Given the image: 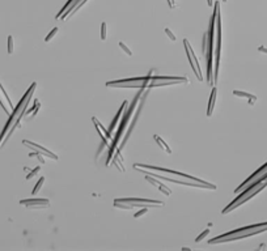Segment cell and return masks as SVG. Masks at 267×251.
I'll list each match as a JSON object with an SVG mask.
<instances>
[{"instance_id": "6da1fadb", "label": "cell", "mask_w": 267, "mask_h": 251, "mask_svg": "<svg viewBox=\"0 0 267 251\" xmlns=\"http://www.w3.org/2000/svg\"><path fill=\"white\" fill-rule=\"evenodd\" d=\"M220 11V3H215L213 5V15L211 17V24H209V30H208V52L206 55L207 59V81L213 85V77H212V58H213V38H215V24H216V17L217 12Z\"/></svg>"}, {"instance_id": "7a4b0ae2", "label": "cell", "mask_w": 267, "mask_h": 251, "mask_svg": "<svg viewBox=\"0 0 267 251\" xmlns=\"http://www.w3.org/2000/svg\"><path fill=\"white\" fill-rule=\"evenodd\" d=\"M267 187V179H265L263 182H259V183H255V184H253V186H250V187H248V188H245V190L240 193V195L236 197V199L232 201V203L229 204V205H227L224 209H223V214H225V213H228V212H230V211H233V209H236V208H238L240 205H242L244 203H246L248 200H250L253 196H255L257 193H259L262 190H265V188Z\"/></svg>"}, {"instance_id": "3957f363", "label": "cell", "mask_w": 267, "mask_h": 251, "mask_svg": "<svg viewBox=\"0 0 267 251\" xmlns=\"http://www.w3.org/2000/svg\"><path fill=\"white\" fill-rule=\"evenodd\" d=\"M143 90H144V89H142V90H140L139 93L136 94V97H135V99L132 101V105H131V106H130V109L127 110V113H126L125 118H123V119H122V122H121V126H119V128H118L117 134H115V136H114V140H113V144L110 145V149H109V157H107V161H106V165H107V166H109V164H110V161H111V157H113V151H114V149H115V147H117L118 141H119V139H121V136H122V132H123V131L126 130V127H127V123H128V120H130L131 115H132L135 106H136V105H138V101H139V98H140V96L143 94Z\"/></svg>"}, {"instance_id": "277c9868", "label": "cell", "mask_w": 267, "mask_h": 251, "mask_svg": "<svg viewBox=\"0 0 267 251\" xmlns=\"http://www.w3.org/2000/svg\"><path fill=\"white\" fill-rule=\"evenodd\" d=\"M36 86H37V82H33L32 84V86L29 88L28 90H26V93L24 94V97L21 98V101L19 102V105L13 109V113L11 114V117H9V119H8V122H7V124H5V127L3 128V131H2V134H0V147H2V143H3V140H4V138H5V135L8 134V131L11 130V127L13 126V123L16 122V119L19 118V115H20V113H21V110H23V107H24V105H25V102H26V99H28V97L32 94V93H34V89H36Z\"/></svg>"}, {"instance_id": "5b68a950", "label": "cell", "mask_w": 267, "mask_h": 251, "mask_svg": "<svg viewBox=\"0 0 267 251\" xmlns=\"http://www.w3.org/2000/svg\"><path fill=\"white\" fill-rule=\"evenodd\" d=\"M265 179H267V162L266 164L262 166V167H259L257 171H254L250 177H249L245 182L242 183V184H240V186L236 188L234 190V192L236 193H238V192H241V191H244L245 188H248V187H250V186H253V184H255V183H259V182H263Z\"/></svg>"}, {"instance_id": "8992f818", "label": "cell", "mask_w": 267, "mask_h": 251, "mask_svg": "<svg viewBox=\"0 0 267 251\" xmlns=\"http://www.w3.org/2000/svg\"><path fill=\"white\" fill-rule=\"evenodd\" d=\"M254 230H261L262 233H263V232H267V222L255 224V225L245 226V228H241V229H236V230H232V232H229V233H224V234H221V235L216 237V238H212L211 241H208V243H209V245H215L219 239L225 238V237L234 235V234H240V233H246V232H254Z\"/></svg>"}, {"instance_id": "52a82bcc", "label": "cell", "mask_w": 267, "mask_h": 251, "mask_svg": "<svg viewBox=\"0 0 267 251\" xmlns=\"http://www.w3.org/2000/svg\"><path fill=\"white\" fill-rule=\"evenodd\" d=\"M134 167H144L146 170H155V171H163V173H168V174H174V175H178L181 178H185V179H189V180H194V182H199V183H204V184H208V182H204L200 178H195L192 175H189V174H185V173H179V171H176V170H172V169H164V167H157V166H151V165H143V164H135Z\"/></svg>"}, {"instance_id": "ba28073f", "label": "cell", "mask_w": 267, "mask_h": 251, "mask_svg": "<svg viewBox=\"0 0 267 251\" xmlns=\"http://www.w3.org/2000/svg\"><path fill=\"white\" fill-rule=\"evenodd\" d=\"M83 2H84V0H68V2L65 3V5L62 8V11L56 15V20L60 19L63 21L67 19V17H71L73 13L77 12L83 7Z\"/></svg>"}, {"instance_id": "9c48e42d", "label": "cell", "mask_w": 267, "mask_h": 251, "mask_svg": "<svg viewBox=\"0 0 267 251\" xmlns=\"http://www.w3.org/2000/svg\"><path fill=\"white\" fill-rule=\"evenodd\" d=\"M216 24H217V46H216V51H215V72H213V84L217 81L219 64H220V51H221V17H220V11L217 12Z\"/></svg>"}, {"instance_id": "30bf717a", "label": "cell", "mask_w": 267, "mask_h": 251, "mask_svg": "<svg viewBox=\"0 0 267 251\" xmlns=\"http://www.w3.org/2000/svg\"><path fill=\"white\" fill-rule=\"evenodd\" d=\"M115 203H125L132 207H146V205H163L164 203L160 200L152 199H140V197H126V199H115Z\"/></svg>"}, {"instance_id": "8fae6325", "label": "cell", "mask_w": 267, "mask_h": 251, "mask_svg": "<svg viewBox=\"0 0 267 251\" xmlns=\"http://www.w3.org/2000/svg\"><path fill=\"white\" fill-rule=\"evenodd\" d=\"M148 82L149 81H121V80H115V81H107L106 86L107 88H140V89H144V88H147Z\"/></svg>"}, {"instance_id": "7c38bea8", "label": "cell", "mask_w": 267, "mask_h": 251, "mask_svg": "<svg viewBox=\"0 0 267 251\" xmlns=\"http://www.w3.org/2000/svg\"><path fill=\"white\" fill-rule=\"evenodd\" d=\"M20 204H23L28 208H43L50 204L47 199H24L20 200Z\"/></svg>"}, {"instance_id": "4fadbf2b", "label": "cell", "mask_w": 267, "mask_h": 251, "mask_svg": "<svg viewBox=\"0 0 267 251\" xmlns=\"http://www.w3.org/2000/svg\"><path fill=\"white\" fill-rule=\"evenodd\" d=\"M23 144L24 145H26V147H29V148H32V149H34V151H38V152H42L43 155H46V156H49L50 158H52V160H58V156L55 155V153H52V152H50V151H47L46 148H43L42 145H38V144H36V143H33V141H28V140H23Z\"/></svg>"}, {"instance_id": "5bb4252c", "label": "cell", "mask_w": 267, "mask_h": 251, "mask_svg": "<svg viewBox=\"0 0 267 251\" xmlns=\"http://www.w3.org/2000/svg\"><path fill=\"white\" fill-rule=\"evenodd\" d=\"M144 178H146V179H147V180H148V182H149V183H152V184H155V186H157V187H159V190H160L161 192H163V193H165L166 196H170V195H172V191H170L168 187H166V186H164V184H161V183L159 182V180L153 179V177H151V175L146 174V177H144Z\"/></svg>"}, {"instance_id": "9a60e30c", "label": "cell", "mask_w": 267, "mask_h": 251, "mask_svg": "<svg viewBox=\"0 0 267 251\" xmlns=\"http://www.w3.org/2000/svg\"><path fill=\"white\" fill-rule=\"evenodd\" d=\"M216 94H217V89H216V88H213V89H212V92H211V97H209V102H208V106H207V117H211V115H212L213 107H215Z\"/></svg>"}, {"instance_id": "2e32d148", "label": "cell", "mask_w": 267, "mask_h": 251, "mask_svg": "<svg viewBox=\"0 0 267 251\" xmlns=\"http://www.w3.org/2000/svg\"><path fill=\"white\" fill-rule=\"evenodd\" d=\"M176 84H182L181 81L169 80V81H152L148 82L147 88H156V86H168V85H176Z\"/></svg>"}, {"instance_id": "e0dca14e", "label": "cell", "mask_w": 267, "mask_h": 251, "mask_svg": "<svg viewBox=\"0 0 267 251\" xmlns=\"http://www.w3.org/2000/svg\"><path fill=\"white\" fill-rule=\"evenodd\" d=\"M126 106H127V101H123V103H122V106L119 107V110H118L115 118H114V119H113V122H111V126H110V130H109V132H111L113 130H115L117 123H118V120H119V118H121V115H122V113H123V110L126 109Z\"/></svg>"}, {"instance_id": "ac0fdd59", "label": "cell", "mask_w": 267, "mask_h": 251, "mask_svg": "<svg viewBox=\"0 0 267 251\" xmlns=\"http://www.w3.org/2000/svg\"><path fill=\"white\" fill-rule=\"evenodd\" d=\"M92 122H93V123H94V126H97V127H98V128H100V130H101V131L104 132V135H105V138H106L107 140H110V139H113V136L110 135V132H109L107 130H105V128H104V126H101V123H100V122L97 120V118H94V117H93V118H92Z\"/></svg>"}, {"instance_id": "d6986e66", "label": "cell", "mask_w": 267, "mask_h": 251, "mask_svg": "<svg viewBox=\"0 0 267 251\" xmlns=\"http://www.w3.org/2000/svg\"><path fill=\"white\" fill-rule=\"evenodd\" d=\"M153 139H155L156 141H157V144L160 145V148L163 149V151H166V153H172V149H170V148L168 147V144H166V143L164 141L163 139H160V138H159V136H157V135H155V136H153Z\"/></svg>"}, {"instance_id": "ffe728a7", "label": "cell", "mask_w": 267, "mask_h": 251, "mask_svg": "<svg viewBox=\"0 0 267 251\" xmlns=\"http://www.w3.org/2000/svg\"><path fill=\"white\" fill-rule=\"evenodd\" d=\"M233 94L236 97H242V98H248V99H257V97L254 94L246 93V92H242V90H233Z\"/></svg>"}, {"instance_id": "44dd1931", "label": "cell", "mask_w": 267, "mask_h": 251, "mask_svg": "<svg viewBox=\"0 0 267 251\" xmlns=\"http://www.w3.org/2000/svg\"><path fill=\"white\" fill-rule=\"evenodd\" d=\"M43 183H45V177H41V178H39V180L37 182L36 187H34V190L32 191V193H33V195H36V193H37V192H38L39 190H41V187L43 186Z\"/></svg>"}, {"instance_id": "7402d4cb", "label": "cell", "mask_w": 267, "mask_h": 251, "mask_svg": "<svg viewBox=\"0 0 267 251\" xmlns=\"http://www.w3.org/2000/svg\"><path fill=\"white\" fill-rule=\"evenodd\" d=\"M58 30H59L58 28H54V29H52L51 32H50V33H49V34H47V36H46V38H45V42H50L51 39H52V38H54V37L56 36V33H58Z\"/></svg>"}, {"instance_id": "603a6c76", "label": "cell", "mask_w": 267, "mask_h": 251, "mask_svg": "<svg viewBox=\"0 0 267 251\" xmlns=\"http://www.w3.org/2000/svg\"><path fill=\"white\" fill-rule=\"evenodd\" d=\"M39 105H41V103H39V101H38V99H34V105H33V106L30 107L29 110L26 109V111H25V115H29V113H33L34 110H36V109H37V107L39 106Z\"/></svg>"}, {"instance_id": "cb8c5ba5", "label": "cell", "mask_w": 267, "mask_h": 251, "mask_svg": "<svg viewBox=\"0 0 267 251\" xmlns=\"http://www.w3.org/2000/svg\"><path fill=\"white\" fill-rule=\"evenodd\" d=\"M107 38V32H106V23H102L101 25V39L105 41Z\"/></svg>"}, {"instance_id": "d4e9b609", "label": "cell", "mask_w": 267, "mask_h": 251, "mask_svg": "<svg viewBox=\"0 0 267 251\" xmlns=\"http://www.w3.org/2000/svg\"><path fill=\"white\" fill-rule=\"evenodd\" d=\"M0 90H2V92H3V94H4V97H5V98H7V101H8V105H9V107H12V109H13V105H12V101H11V98H9V96H8V94H7V92H5V89H4V88H3V85H2V84H0Z\"/></svg>"}, {"instance_id": "484cf974", "label": "cell", "mask_w": 267, "mask_h": 251, "mask_svg": "<svg viewBox=\"0 0 267 251\" xmlns=\"http://www.w3.org/2000/svg\"><path fill=\"white\" fill-rule=\"evenodd\" d=\"M13 52V37L8 36V54Z\"/></svg>"}, {"instance_id": "4316f807", "label": "cell", "mask_w": 267, "mask_h": 251, "mask_svg": "<svg viewBox=\"0 0 267 251\" xmlns=\"http://www.w3.org/2000/svg\"><path fill=\"white\" fill-rule=\"evenodd\" d=\"M39 170H41V166H37L36 169H34V170H32V171H30V173H29L28 175H26V179H28V180H29V179H32V178L34 177V175H36V174L38 173Z\"/></svg>"}, {"instance_id": "83f0119b", "label": "cell", "mask_w": 267, "mask_h": 251, "mask_svg": "<svg viewBox=\"0 0 267 251\" xmlns=\"http://www.w3.org/2000/svg\"><path fill=\"white\" fill-rule=\"evenodd\" d=\"M208 233H209V230H208V229H206V230H204L203 233H200V234H199L198 237H196V239H195V242H200V241H202V239H204V238H206V237H207V234H208Z\"/></svg>"}, {"instance_id": "f1b7e54d", "label": "cell", "mask_w": 267, "mask_h": 251, "mask_svg": "<svg viewBox=\"0 0 267 251\" xmlns=\"http://www.w3.org/2000/svg\"><path fill=\"white\" fill-rule=\"evenodd\" d=\"M119 47H121L122 50H123V51H125V52H126V54H127L128 56H131V55H132V52H131V50H130V48H128L127 46L125 45L123 42H119Z\"/></svg>"}, {"instance_id": "f546056e", "label": "cell", "mask_w": 267, "mask_h": 251, "mask_svg": "<svg viewBox=\"0 0 267 251\" xmlns=\"http://www.w3.org/2000/svg\"><path fill=\"white\" fill-rule=\"evenodd\" d=\"M148 212V207L146 205V207H143V209L142 211H139V212H136L135 213V218H139V217H142L143 214H146Z\"/></svg>"}, {"instance_id": "4dcf8cb0", "label": "cell", "mask_w": 267, "mask_h": 251, "mask_svg": "<svg viewBox=\"0 0 267 251\" xmlns=\"http://www.w3.org/2000/svg\"><path fill=\"white\" fill-rule=\"evenodd\" d=\"M165 33H166V36L172 39V41H176V36H174L173 32H172V30H170L169 28H165Z\"/></svg>"}, {"instance_id": "1f68e13d", "label": "cell", "mask_w": 267, "mask_h": 251, "mask_svg": "<svg viewBox=\"0 0 267 251\" xmlns=\"http://www.w3.org/2000/svg\"><path fill=\"white\" fill-rule=\"evenodd\" d=\"M258 51H259V52H265V54H267V47H265V46H259V47H258Z\"/></svg>"}, {"instance_id": "d6a6232c", "label": "cell", "mask_w": 267, "mask_h": 251, "mask_svg": "<svg viewBox=\"0 0 267 251\" xmlns=\"http://www.w3.org/2000/svg\"><path fill=\"white\" fill-rule=\"evenodd\" d=\"M37 158H38V160H39V162H41V164H42V165H43V164H45V158H43V157H42V155H39V153H38V155H37Z\"/></svg>"}, {"instance_id": "836d02e7", "label": "cell", "mask_w": 267, "mask_h": 251, "mask_svg": "<svg viewBox=\"0 0 267 251\" xmlns=\"http://www.w3.org/2000/svg\"><path fill=\"white\" fill-rule=\"evenodd\" d=\"M0 106H2V107H3V110H4V111H5V113L8 114V109L5 107V105H4V103H3V101H2V98H0Z\"/></svg>"}, {"instance_id": "e575fe53", "label": "cell", "mask_w": 267, "mask_h": 251, "mask_svg": "<svg viewBox=\"0 0 267 251\" xmlns=\"http://www.w3.org/2000/svg\"><path fill=\"white\" fill-rule=\"evenodd\" d=\"M207 4H208V5H209V7H211V5H212V4H213V2H212V0H207Z\"/></svg>"}, {"instance_id": "d590c367", "label": "cell", "mask_w": 267, "mask_h": 251, "mask_svg": "<svg viewBox=\"0 0 267 251\" xmlns=\"http://www.w3.org/2000/svg\"><path fill=\"white\" fill-rule=\"evenodd\" d=\"M182 250H183V251H190V249H189V247H183Z\"/></svg>"}, {"instance_id": "8d00e7d4", "label": "cell", "mask_w": 267, "mask_h": 251, "mask_svg": "<svg viewBox=\"0 0 267 251\" xmlns=\"http://www.w3.org/2000/svg\"><path fill=\"white\" fill-rule=\"evenodd\" d=\"M223 2H227V0H223Z\"/></svg>"}]
</instances>
